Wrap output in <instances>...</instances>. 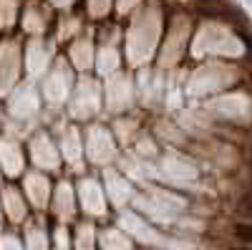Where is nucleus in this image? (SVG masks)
<instances>
[{
	"label": "nucleus",
	"instance_id": "f257e3e1",
	"mask_svg": "<svg viewBox=\"0 0 252 250\" xmlns=\"http://www.w3.org/2000/svg\"><path fill=\"white\" fill-rule=\"evenodd\" d=\"M235 235L240 240H245V243H252V222H240L235 227Z\"/></svg>",
	"mask_w": 252,
	"mask_h": 250
},
{
	"label": "nucleus",
	"instance_id": "f03ea898",
	"mask_svg": "<svg viewBox=\"0 0 252 250\" xmlns=\"http://www.w3.org/2000/svg\"><path fill=\"white\" fill-rule=\"evenodd\" d=\"M240 250H252V248H240Z\"/></svg>",
	"mask_w": 252,
	"mask_h": 250
}]
</instances>
